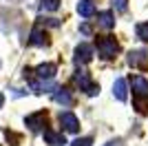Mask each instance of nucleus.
I'll list each match as a JSON object with an SVG mask.
<instances>
[{
	"instance_id": "nucleus-1",
	"label": "nucleus",
	"mask_w": 148,
	"mask_h": 146,
	"mask_svg": "<svg viewBox=\"0 0 148 146\" xmlns=\"http://www.w3.org/2000/svg\"><path fill=\"white\" fill-rule=\"evenodd\" d=\"M130 89H133V100L139 113L148 111V80L144 75H133L130 78Z\"/></svg>"
},
{
	"instance_id": "nucleus-2",
	"label": "nucleus",
	"mask_w": 148,
	"mask_h": 146,
	"mask_svg": "<svg viewBox=\"0 0 148 146\" xmlns=\"http://www.w3.org/2000/svg\"><path fill=\"white\" fill-rule=\"evenodd\" d=\"M73 82L80 86V89L86 93V95H91V97L99 93V84H95V82H93L91 75H88V71H84V69H80V71L73 75Z\"/></svg>"
},
{
	"instance_id": "nucleus-3",
	"label": "nucleus",
	"mask_w": 148,
	"mask_h": 146,
	"mask_svg": "<svg viewBox=\"0 0 148 146\" xmlns=\"http://www.w3.org/2000/svg\"><path fill=\"white\" fill-rule=\"evenodd\" d=\"M95 47H97V53L104 58V60H111V58H115V53H117V40L111 36H104V38H99L97 42H95Z\"/></svg>"
},
{
	"instance_id": "nucleus-4",
	"label": "nucleus",
	"mask_w": 148,
	"mask_h": 146,
	"mask_svg": "<svg viewBox=\"0 0 148 146\" xmlns=\"http://www.w3.org/2000/svg\"><path fill=\"white\" fill-rule=\"evenodd\" d=\"M60 124L66 133H77V131H80V120H77V115L71 113V111H62L60 113Z\"/></svg>"
},
{
	"instance_id": "nucleus-5",
	"label": "nucleus",
	"mask_w": 148,
	"mask_h": 146,
	"mask_svg": "<svg viewBox=\"0 0 148 146\" xmlns=\"http://www.w3.org/2000/svg\"><path fill=\"white\" fill-rule=\"evenodd\" d=\"M73 60H75V64H86V62H91L93 60V47H91V44H86V42L77 44V47H75Z\"/></svg>"
},
{
	"instance_id": "nucleus-6",
	"label": "nucleus",
	"mask_w": 148,
	"mask_h": 146,
	"mask_svg": "<svg viewBox=\"0 0 148 146\" xmlns=\"http://www.w3.org/2000/svg\"><path fill=\"white\" fill-rule=\"evenodd\" d=\"M42 137H44V142L49 146H66V137L62 133H56V131H51V128H47L42 133Z\"/></svg>"
},
{
	"instance_id": "nucleus-7",
	"label": "nucleus",
	"mask_w": 148,
	"mask_h": 146,
	"mask_svg": "<svg viewBox=\"0 0 148 146\" xmlns=\"http://www.w3.org/2000/svg\"><path fill=\"white\" fill-rule=\"evenodd\" d=\"M128 64H130V67H146V64H148V53L144 51V49L130 51V53H128Z\"/></svg>"
},
{
	"instance_id": "nucleus-8",
	"label": "nucleus",
	"mask_w": 148,
	"mask_h": 146,
	"mask_svg": "<svg viewBox=\"0 0 148 146\" xmlns=\"http://www.w3.org/2000/svg\"><path fill=\"white\" fill-rule=\"evenodd\" d=\"M113 95L117 97L119 102H126V100H128V86H126V80L124 78H117L113 82Z\"/></svg>"
},
{
	"instance_id": "nucleus-9",
	"label": "nucleus",
	"mask_w": 148,
	"mask_h": 146,
	"mask_svg": "<svg viewBox=\"0 0 148 146\" xmlns=\"http://www.w3.org/2000/svg\"><path fill=\"white\" fill-rule=\"evenodd\" d=\"M56 71H58V67L53 64V62H44V64H38L36 67V75L40 80H51L53 75H56Z\"/></svg>"
},
{
	"instance_id": "nucleus-10",
	"label": "nucleus",
	"mask_w": 148,
	"mask_h": 146,
	"mask_svg": "<svg viewBox=\"0 0 148 146\" xmlns=\"http://www.w3.org/2000/svg\"><path fill=\"white\" fill-rule=\"evenodd\" d=\"M44 120H47V115H44V111H40V113L27 115V117H25V124L31 128V131H40V128L44 126Z\"/></svg>"
},
{
	"instance_id": "nucleus-11",
	"label": "nucleus",
	"mask_w": 148,
	"mask_h": 146,
	"mask_svg": "<svg viewBox=\"0 0 148 146\" xmlns=\"http://www.w3.org/2000/svg\"><path fill=\"white\" fill-rule=\"evenodd\" d=\"M53 100H56L58 104H62V106H71L73 104V95L69 93V89H56V93H53Z\"/></svg>"
},
{
	"instance_id": "nucleus-12",
	"label": "nucleus",
	"mask_w": 148,
	"mask_h": 146,
	"mask_svg": "<svg viewBox=\"0 0 148 146\" xmlns=\"http://www.w3.org/2000/svg\"><path fill=\"white\" fill-rule=\"evenodd\" d=\"M97 24L102 29H113V27H115V16H113V11H99L97 13Z\"/></svg>"
},
{
	"instance_id": "nucleus-13",
	"label": "nucleus",
	"mask_w": 148,
	"mask_h": 146,
	"mask_svg": "<svg viewBox=\"0 0 148 146\" xmlns=\"http://www.w3.org/2000/svg\"><path fill=\"white\" fill-rule=\"evenodd\" d=\"M29 42H31V44H36V47H47V44H49V40H47V33H44L40 27H36V29L31 31Z\"/></svg>"
},
{
	"instance_id": "nucleus-14",
	"label": "nucleus",
	"mask_w": 148,
	"mask_h": 146,
	"mask_svg": "<svg viewBox=\"0 0 148 146\" xmlns=\"http://www.w3.org/2000/svg\"><path fill=\"white\" fill-rule=\"evenodd\" d=\"M77 13H80L82 18H91L93 13H95V2L93 0H80L77 2Z\"/></svg>"
},
{
	"instance_id": "nucleus-15",
	"label": "nucleus",
	"mask_w": 148,
	"mask_h": 146,
	"mask_svg": "<svg viewBox=\"0 0 148 146\" xmlns=\"http://www.w3.org/2000/svg\"><path fill=\"white\" fill-rule=\"evenodd\" d=\"M60 7V0H40V11H56Z\"/></svg>"
},
{
	"instance_id": "nucleus-16",
	"label": "nucleus",
	"mask_w": 148,
	"mask_h": 146,
	"mask_svg": "<svg viewBox=\"0 0 148 146\" xmlns=\"http://www.w3.org/2000/svg\"><path fill=\"white\" fill-rule=\"evenodd\" d=\"M135 33L139 40H144V42H148V22H139L135 27Z\"/></svg>"
},
{
	"instance_id": "nucleus-17",
	"label": "nucleus",
	"mask_w": 148,
	"mask_h": 146,
	"mask_svg": "<svg viewBox=\"0 0 148 146\" xmlns=\"http://www.w3.org/2000/svg\"><path fill=\"white\" fill-rule=\"evenodd\" d=\"M111 5H113V9L115 11H126V7H128V0H111Z\"/></svg>"
},
{
	"instance_id": "nucleus-18",
	"label": "nucleus",
	"mask_w": 148,
	"mask_h": 146,
	"mask_svg": "<svg viewBox=\"0 0 148 146\" xmlns=\"http://www.w3.org/2000/svg\"><path fill=\"white\" fill-rule=\"evenodd\" d=\"M93 144V137H77L75 142H71L69 146H91Z\"/></svg>"
},
{
	"instance_id": "nucleus-19",
	"label": "nucleus",
	"mask_w": 148,
	"mask_h": 146,
	"mask_svg": "<svg viewBox=\"0 0 148 146\" xmlns=\"http://www.w3.org/2000/svg\"><path fill=\"white\" fill-rule=\"evenodd\" d=\"M80 31H82V33H84V36H91V24H86V22H84V24H82V27H80Z\"/></svg>"
},
{
	"instance_id": "nucleus-20",
	"label": "nucleus",
	"mask_w": 148,
	"mask_h": 146,
	"mask_svg": "<svg viewBox=\"0 0 148 146\" xmlns=\"http://www.w3.org/2000/svg\"><path fill=\"white\" fill-rule=\"evenodd\" d=\"M106 146H122V142H119V140H113V142H108Z\"/></svg>"
},
{
	"instance_id": "nucleus-21",
	"label": "nucleus",
	"mask_w": 148,
	"mask_h": 146,
	"mask_svg": "<svg viewBox=\"0 0 148 146\" xmlns=\"http://www.w3.org/2000/svg\"><path fill=\"white\" fill-rule=\"evenodd\" d=\"M2 104H5V95H2V93H0V106H2Z\"/></svg>"
},
{
	"instance_id": "nucleus-22",
	"label": "nucleus",
	"mask_w": 148,
	"mask_h": 146,
	"mask_svg": "<svg viewBox=\"0 0 148 146\" xmlns=\"http://www.w3.org/2000/svg\"><path fill=\"white\" fill-rule=\"evenodd\" d=\"M0 64H2V62H0Z\"/></svg>"
}]
</instances>
